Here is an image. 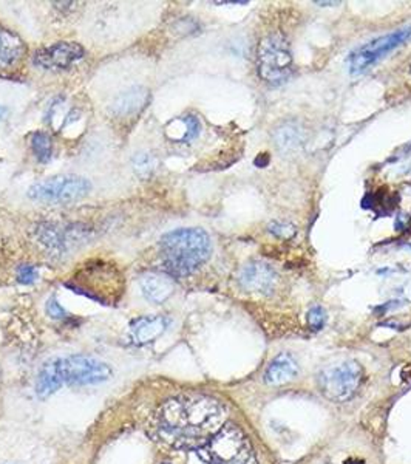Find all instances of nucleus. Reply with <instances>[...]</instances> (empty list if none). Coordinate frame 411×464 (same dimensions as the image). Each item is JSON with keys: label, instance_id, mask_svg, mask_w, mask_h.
Returning a JSON list of instances; mask_svg holds the SVG:
<instances>
[{"label": "nucleus", "instance_id": "nucleus-1", "mask_svg": "<svg viewBox=\"0 0 411 464\" xmlns=\"http://www.w3.org/2000/svg\"><path fill=\"white\" fill-rule=\"evenodd\" d=\"M226 412L220 402L204 395H181L165 401L156 415L160 440L176 449H198L224 426Z\"/></svg>", "mask_w": 411, "mask_h": 464}, {"label": "nucleus", "instance_id": "nucleus-2", "mask_svg": "<svg viewBox=\"0 0 411 464\" xmlns=\"http://www.w3.org/2000/svg\"><path fill=\"white\" fill-rule=\"evenodd\" d=\"M164 267L172 276L184 277L209 260L212 242L200 228H180L164 234L160 240Z\"/></svg>", "mask_w": 411, "mask_h": 464}, {"label": "nucleus", "instance_id": "nucleus-3", "mask_svg": "<svg viewBox=\"0 0 411 464\" xmlns=\"http://www.w3.org/2000/svg\"><path fill=\"white\" fill-rule=\"evenodd\" d=\"M258 75L264 82L280 85L293 75V55L282 35L274 33L263 37L257 51Z\"/></svg>", "mask_w": 411, "mask_h": 464}, {"label": "nucleus", "instance_id": "nucleus-4", "mask_svg": "<svg viewBox=\"0 0 411 464\" xmlns=\"http://www.w3.org/2000/svg\"><path fill=\"white\" fill-rule=\"evenodd\" d=\"M212 464H257L254 449L235 424H224L208 443Z\"/></svg>", "mask_w": 411, "mask_h": 464}, {"label": "nucleus", "instance_id": "nucleus-5", "mask_svg": "<svg viewBox=\"0 0 411 464\" xmlns=\"http://www.w3.org/2000/svg\"><path fill=\"white\" fill-rule=\"evenodd\" d=\"M363 370L356 361H339L325 367L319 375V389L327 400L342 404L349 401L359 390Z\"/></svg>", "mask_w": 411, "mask_h": 464}, {"label": "nucleus", "instance_id": "nucleus-6", "mask_svg": "<svg viewBox=\"0 0 411 464\" xmlns=\"http://www.w3.org/2000/svg\"><path fill=\"white\" fill-rule=\"evenodd\" d=\"M91 190V183L79 175H55L37 181L28 189V197L41 203H70Z\"/></svg>", "mask_w": 411, "mask_h": 464}, {"label": "nucleus", "instance_id": "nucleus-7", "mask_svg": "<svg viewBox=\"0 0 411 464\" xmlns=\"http://www.w3.org/2000/svg\"><path fill=\"white\" fill-rule=\"evenodd\" d=\"M410 37L411 28H401L360 46L348 59L349 73L351 75H360V73L367 71L374 64L379 62L383 56H387L388 53L397 48V46L405 44Z\"/></svg>", "mask_w": 411, "mask_h": 464}, {"label": "nucleus", "instance_id": "nucleus-8", "mask_svg": "<svg viewBox=\"0 0 411 464\" xmlns=\"http://www.w3.org/2000/svg\"><path fill=\"white\" fill-rule=\"evenodd\" d=\"M61 371L64 382L71 386H93L105 382L111 376V368L107 364L84 355L61 359Z\"/></svg>", "mask_w": 411, "mask_h": 464}, {"label": "nucleus", "instance_id": "nucleus-9", "mask_svg": "<svg viewBox=\"0 0 411 464\" xmlns=\"http://www.w3.org/2000/svg\"><path fill=\"white\" fill-rule=\"evenodd\" d=\"M85 56L82 45L76 42H56L39 48L33 62L44 70H67Z\"/></svg>", "mask_w": 411, "mask_h": 464}, {"label": "nucleus", "instance_id": "nucleus-10", "mask_svg": "<svg viewBox=\"0 0 411 464\" xmlns=\"http://www.w3.org/2000/svg\"><path fill=\"white\" fill-rule=\"evenodd\" d=\"M277 273L263 262H249L238 271V283L249 293L269 294L275 289Z\"/></svg>", "mask_w": 411, "mask_h": 464}, {"label": "nucleus", "instance_id": "nucleus-11", "mask_svg": "<svg viewBox=\"0 0 411 464\" xmlns=\"http://www.w3.org/2000/svg\"><path fill=\"white\" fill-rule=\"evenodd\" d=\"M167 325L169 319L164 316L138 317L130 325V336L138 346H144L156 341L167 330Z\"/></svg>", "mask_w": 411, "mask_h": 464}, {"label": "nucleus", "instance_id": "nucleus-12", "mask_svg": "<svg viewBox=\"0 0 411 464\" xmlns=\"http://www.w3.org/2000/svg\"><path fill=\"white\" fill-rule=\"evenodd\" d=\"M26 53L25 42L16 33L0 26V70L16 69Z\"/></svg>", "mask_w": 411, "mask_h": 464}, {"label": "nucleus", "instance_id": "nucleus-13", "mask_svg": "<svg viewBox=\"0 0 411 464\" xmlns=\"http://www.w3.org/2000/svg\"><path fill=\"white\" fill-rule=\"evenodd\" d=\"M139 287L144 297L152 303H163L174 293V280L172 277L163 273H145L139 278Z\"/></svg>", "mask_w": 411, "mask_h": 464}, {"label": "nucleus", "instance_id": "nucleus-14", "mask_svg": "<svg viewBox=\"0 0 411 464\" xmlns=\"http://www.w3.org/2000/svg\"><path fill=\"white\" fill-rule=\"evenodd\" d=\"M297 373L298 366L294 357L289 353H280L269 364L266 373H264V381L269 386H282V384L293 381Z\"/></svg>", "mask_w": 411, "mask_h": 464}, {"label": "nucleus", "instance_id": "nucleus-15", "mask_svg": "<svg viewBox=\"0 0 411 464\" xmlns=\"http://www.w3.org/2000/svg\"><path fill=\"white\" fill-rule=\"evenodd\" d=\"M64 384L62 371H61V359H51L42 367L41 373L36 381V393L39 398H48Z\"/></svg>", "mask_w": 411, "mask_h": 464}, {"label": "nucleus", "instance_id": "nucleus-16", "mask_svg": "<svg viewBox=\"0 0 411 464\" xmlns=\"http://www.w3.org/2000/svg\"><path fill=\"white\" fill-rule=\"evenodd\" d=\"M149 91L143 87L131 89L129 91H124L119 95L113 102V111L118 116H127L135 115L141 110L145 104H147Z\"/></svg>", "mask_w": 411, "mask_h": 464}, {"label": "nucleus", "instance_id": "nucleus-17", "mask_svg": "<svg viewBox=\"0 0 411 464\" xmlns=\"http://www.w3.org/2000/svg\"><path fill=\"white\" fill-rule=\"evenodd\" d=\"M31 148L33 152H35L36 158L41 163H46L51 158L53 154V143L51 138L44 134V132H36L31 138Z\"/></svg>", "mask_w": 411, "mask_h": 464}, {"label": "nucleus", "instance_id": "nucleus-18", "mask_svg": "<svg viewBox=\"0 0 411 464\" xmlns=\"http://www.w3.org/2000/svg\"><path fill=\"white\" fill-rule=\"evenodd\" d=\"M275 141H277L278 148L286 152V150L297 148V145L300 144L302 138H300V134H298L297 127H293V125L286 124L284 127H280L277 130Z\"/></svg>", "mask_w": 411, "mask_h": 464}, {"label": "nucleus", "instance_id": "nucleus-19", "mask_svg": "<svg viewBox=\"0 0 411 464\" xmlns=\"http://www.w3.org/2000/svg\"><path fill=\"white\" fill-rule=\"evenodd\" d=\"M178 121L183 124V129H184L181 138L178 139L180 143H189L192 141V139H195L198 135H200L201 124H200V119H198L197 116L188 115V116L180 118Z\"/></svg>", "mask_w": 411, "mask_h": 464}, {"label": "nucleus", "instance_id": "nucleus-20", "mask_svg": "<svg viewBox=\"0 0 411 464\" xmlns=\"http://www.w3.org/2000/svg\"><path fill=\"white\" fill-rule=\"evenodd\" d=\"M325 322H327V313H325V310L319 307V305H316V307L308 311V325L311 330L314 331L322 330Z\"/></svg>", "mask_w": 411, "mask_h": 464}, {"label": "nucleus", "instance_id": "nucleus-21", "mask_svg": "<svg viewBox=\"0 0 411 464\" xmlns=\"http://www.w3.org/2000/svg\"><path fill=\"white\" fill-rule=\"evenodd\" d=\"M17 280L24 285H31L37 280V269L33 265H22L17 269Z\"/></svg>", "mask_w": 411, "mask_h": 464}, {"label": "nucleus", "instance_id": "nucleus-22", "mask_svg": "<svg viewBox=\"0 0 411 464\" xmlns=\"http://www.w3.org/2000/svg\"><path fill=\"white\" fill-rule=\"evenodd\" d=\"M269 232H273L275 237H282V238H291L295 234L294 226H291L288 223H271L269 224Z\"/></svg>", "mask_w": 411, "mask_h": 464}, {"label": "nucleus", "instance_id": "nucleus-23", "mask_svg": "<svg viewBox=\"0 0 411 464\" xmlns=\"http://www.w3.org/2000/svg\"><path fill=\"white\" fill-rule=\"evenodd\" d=\"M46 313H48L51 317H55V319H62V317L67 316L65 313V310L61 307V303H59L55 297L48 301L46 303Z\"/></svg>", "mask_w": 411, "mask_h": 464}, {"label": "nucleus", "instance_id": "nucleus-24", "mask_svg": "<svg viewBox=\"0 0 411 464\" xmlns=\"http://www.w3.org/2000/svg\"><path fill=\"white\" fill-rule=\"evenodd\" d=\"M150 160L152 158L147 155V154H141V155H138L136 157V169L138 170H147V169H152V164H150Z\"/></svg>", "mask_w": 411, "mask_h": 464}, {"label": "nucleus", "instance_id": "nucleus-25", "mask_svg": "<svg viewBox=\"0 0 411 464\" xmlns=\"http://www.w3.org/2000/svg\"><path fill=\"white\" fill-rule=\"evenodd\" d=\"M269 163V157H266L263 160V154L262 155H258V158L255 160V164L258 166V168H263V166H266Z\"/></svg>", "mask_w": 411, "mask_h": 464}, {"label": "nucleus", "instance_id": "nucleus-26", "mask_svg": "<svg viewBox=\"0 0 411 464\" xmlns=\"http://www.w3.org/2000/svg\"><path fill=\"white\" fill-rule=\"evenodd\" d=\"M6 115H8V109L3 107V105H0V119H3Z\"/></svg>", "mask_w": 411, "mask_h": 464}, {"label": "nucleus", "instance_id": "nucleus-27", "mask_svg": "<svg viewBox=\"0 0 411 464\" xmlns=\"http://www.w3.org/2000/svg\"><path fill=\"white\" fill-rule=\"evenodd\" d=\"M316 5H337V2H316Z\"/></svg>", "mask_w": 411, "mask_h": 464}]
</instances>
